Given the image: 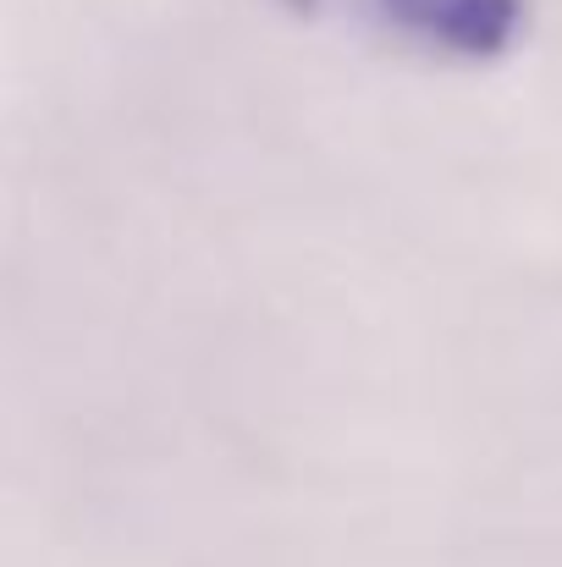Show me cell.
<instances>
[{
  "label": "cell",
  "instance_id": "cell-1",
  "mask_svg": "<svg viewBox=\"0 0 562 567\" xmlns=\"http://www.w3.org/2000/svg\"><path fill=\"white\" fill-rule=\"evenodd\" d=\"M380 28L452 61H497L530 28V0H365Z\"/></svg>",
  "mask_w": 562,
  "mask_h": 567
}]
</instances>
